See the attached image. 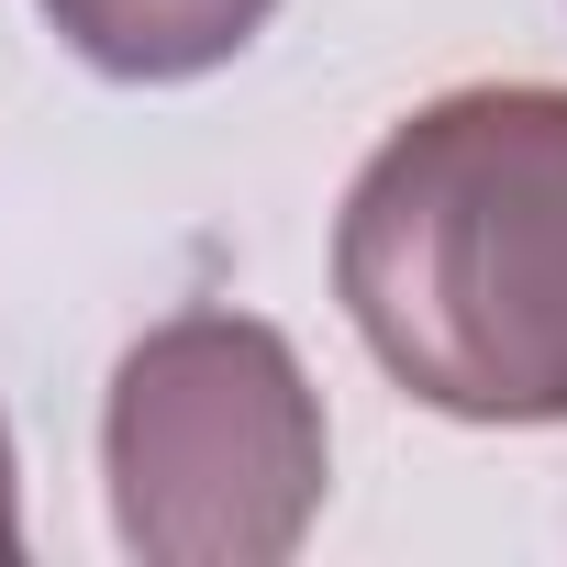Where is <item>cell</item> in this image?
Here are the masks:
<instances>
[{"label": "cell", "mask_w": 567, "mask_h": 567, "mask_svg": "<svg viewBox=\"0 0 567 567\" xmlns=\"http://www.w3.org/2000/svg\"><path fill=\"white\" fill-rule=\"evenodd\" d=\"M56 23V45L101 79H134V90H178V79H212L234 68L278 0H34Z\"/></svg>", "instance_id": "3"}, {"label": "cell", "mask_w": 567, "mask_h": 567, "mask_svg": "<svg viewBox=\"0 0 567 567\" xmlns=\"http://www.w3.org/2000/svg\"><path fill=\"white\" fill-rule=\"evenodd\" d=\"M0 556H23V489H12V423H0Z\"/></svg>", "instance_id": "4"}, {"label": "cell", "mask_w": 567, "mask_h": 567, "mask_svg": "<svg viewBox=\"0 0 567 567\" xmlns=\"http://www.w3.org/2000/svg\"><path fill=\"white\" fill-rule=\"evenodd\" d=\"M112 534L145 567H278L301 556L334 434L301 346L256 312H178L112 368L101 412Z\"/></svg>", "instance_id": "2"}, {"label": "cell", "mask_w": 567, "mask_h": 567, "mask_svg": "<svg viewBox=\"0 0 567 567\" xmlns=\"http://www.w3.org/2000/svg\"><path fill=\"white\" fill-rule=\"evenodd\" d=\"M334 301L445 423H567V90L489 79L379 134L334 212Z\"/></svg>", "instance_id": "1"}]
</instances>
